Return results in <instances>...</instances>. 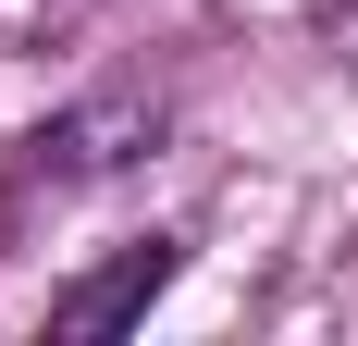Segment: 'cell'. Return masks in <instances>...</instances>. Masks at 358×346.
Returning a JSON list of instances; mask_svg holds the SVG:
<instances>
[{
	"label": "cell",
	"mask_w": 358,
	"mask_h": 346,
	"mask_svg": "<svg viewBox=\"0 0 358 346\" xmlns=\"http://www.w3.org/2000/svg\"><path fill=\"white\" fill-rule=\"evenodd\" d=\"M173 284V235H148V247H124L111 272H87L74 297H50V334H111V321H136L148 297Z\"/></svg>",
	"instance_id": "cell-1"
}]
</instances>
